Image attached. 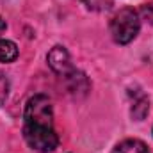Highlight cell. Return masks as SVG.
Here are the masks:
<instances>
[{
    "mask_svg": "<svg viewBox=\"0 0 153 153\" xmlns=\"http://www.w3.org/2000/svg\"><path fill=\"white\" fill-rule=\"evenodd\" d=\"M46 61H48V66H50L57 75L64 76V78L70 75V73H73V71H75V68H73V64H71V57H70L68 50H66L64 46H61V45L53 46V48L48 52Z\"/></svg>",
    "mask_w": 153,
    "mask_h": 153,
    "instance_id": "cell-3",
    "label": "cell"
},
{
    "mask_svg": "<svg viewBox=\"0 0 153 153\" xmlns=\"http://www.w3.org/2000/svg\"><path fill=\"white\" fill-rule=\"evenodd\" d=\"M18 57V46L9 39H0V62H13Z\"/></svg>",
    "mask_w": 153,
    "mask_h": 153,
    "instance_id": "cell-5",
    "label": "cell"
},
{
    "mask_svg": "<svg viewBox=\"0 0 153 153\" xmlns=\"http://www.w3.org/2000/svg\"><path fill=\"white\" fill-rule=\"evenodd\" d=\"M141 14L144 20H148L150 23H153V2H148L141 7Z\"/></svg>",
    "mask_w": 153,
    "mask_h": 153,
    "instance_id": "cell-9",
    "label": "cell"
},
{
    "mask_svg": "<svg viewBox=\"0 0 153 153\" xmlns=\"http://www.w3.org/2000/svg\"><path fill=\"white\" fill-rule=\"evenodd\" d=\"M7 94H9V80H7L5 73L0 71V105H4Z\"/></svg>",
    "mask_w": 153,
    "mask_h": 153,
    "instance_id": "cell-8",
    "label": "cell"
},
{
    "mask_svg": "<svg viewBox=\"0 0 153 153\" xmlns=\"http://www.w3.org/2000/svg\"><path fill=\"white\" fill-rule=\"evenodd\" d=\"M139 29H141L139 13L132 7L119 9L111 20V34L112 39L119 45H128L139 34Z\"/></svg>",
    "mask_w": 153,
    "mask_h": 153,
    "instance_id": "cell-2",
    "label": "cell"
},
{
    "mask_svg": "<svg viewBox=\"0 0 153 153\" xmlns=\"http://www.w3.org/2000/svg\"><path fill=\"white\" fill-rule=\"evenodd\" d=\"M148 111H150V102L143 96V98H139V100L135 102V105L132 107V116L141 121V119H144V116L148 114Z\"/></svg>",
    "mask_w": 153,
    "mask_h": 153,
    "instance_id": "cell-6",
    "label": "cell"
},
{
    "mask_svg": "<svg viewBox=\"0 0 153 153\" xmlns=\"http://www.w3.org/2000/svg\"><path fill=\"white\" fill-rule=\"evenodd\" d=\"M80 2H84L91 11H107L112 5V0H80Z\"/></svg>",
    "mask_w": 153,
    "mask_h": 153,
    "instance_id": "cell-7",
    "label": "cell"
},
{
    "mask_svg": "<svg viewBox=\"0 0 153 153\" xmlns=\"http://www.w3.org/2000/svg\"><path fill=\"white\" fill-rule=\"evenodd\" d=\"M23 119V137L32 150L50 153L57 148L59 137L53 130V109L46 94H34L27 102Z\"/></svg>",
    "mask_w": 153,
    "mask_h": 153,
    "instance_id": "cell-1",
    "label": "cell"
},
{
    "mask_svg": "<svg viewBox=\"0 0 153 153\" xmlns=\"http://www.w3.org/2000/svg\"><path fill=\"white\" fill-rule=\"evenodd\" d=\"M112 153H150V150L139 139H125L112 150Z\"/></svg>",
    "mask_w": 153,
    "mask_h": 153,
    "instance_id": "cell-4",
    "label": "cell"
},
{
    "mask_svg": "<svg viewBox=\"0 0 153 153\" xmlns=\"http://www.w3.org/2000/svg\"><path fill=\"white\" fill-rule=\"evenodd\" d=\"M5 27H7V25H5V22H4V20L0 18V34H2L4 30H5Z\"/></svg>",
    "mask_w": 153,
    "mask_h": 153,
    "instance_id": "cell-10",
    "label": "cell"
}]
</instances>
